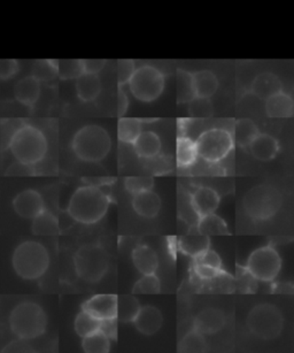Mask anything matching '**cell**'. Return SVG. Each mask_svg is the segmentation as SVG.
I'll list each match as a JSON object with an SVG mask.
<instances>
[{"mask_svg": "<svg viewBox=\"0 0 294 353\" xmlns=\"http://www.w3.org/2000/svg\"><path fill=\"white\" fill-rule=\"evenodd\" d=\"M41 82L34 75L23 77L14 88L15 99L29 108L35 106L41 97Z\"/></svg>", "mask_w": 294, "mask_h": 353, "instance_id": "cell-16", "label": "cell"}, {"mask_svg": "<svg viewBox=\"0 0 294 353\" xmlns=\"http://www.w3.org/2000/svg\"><path fill=\"white\" fill-rule=\"evenodd\" d=\"M197 232L206 236L230 235L224 220L214 213L198 218Z\"/></svg>", "mask_w": 294, "mask_h": 353, "instance_id": "cell-27", "label": "cell"}, {"mask_svg": "<svg viewBox=\"0 0 294 353\" xmlns=\"http://www.w3.org/2000/svg\"><path fill=\"white\" fill-rule=\"evenodd\" d=\"M48 149V139L42 130L27 123L17 130L8 145L17 161L29 166L41 163L45 158Z\"/></svg>", "mask_w": 294, "mask_h": 353, "instance_id": "cell-3", "label": "cell"}, {"mask_svg": "<svg viewBox=\"0 0 294 353\" xmlns=\"http://www.w3.org/2000/svg\"><path fill=\"white\" fill-rule=\"evenodd\" d=\"M111 198L99 187L85 185L74 192L67 211L75 221L94 225L107 213Z\"/></svg>", "mask_w": 294, "mask_h": 353, "instance_id": "cell-1", "label": "cell"}, {"mask_svg": "<svg viewBox=\"0 0 294 353\" xmlns=\"http://www.w3.org/2000/svg\"><path fill=\"white\" fill-rule=\"evenodd\" d=\"M225 315L218 308H206L194 319L193 329L202 335H214L225 325Z\"/></svg>", "mask_w": 294, "mask_h": 353, "instance_id": "cell-14", "label": "cell"}, {"mask_svg": "<svg viewBox=\"0 0 294 353\" xmlns=\"http://www.w3.org/2000/svg\"><path fill=\"white\" fill-rule=\"evenodd\" d=\"M8 322L13 335L22 341H30L44 335L48 315L37 303L22 301L12 310Z\"/></svg>", "mask_w": 294, "mask_h": 353, "instance_id": "cell-2", "label": "cell"}, {"mask_svg": "<svg viewBox=\"0 0 294 353\" xmlns=\"http://www.w3.org/2000/svg\"><path fill=\"white\" fill-rule=\"evenodd\" d=\"M19 65L17 60H5L0 63V77L3 80H8L18 73Z\"/></svg>", "mask_w": 294, "mask_h": 353, "instance_id": "cell-49", "label": "cell"}, {"mask_svg": "<svg viewBox=\"0 0 294 353\" xmlns=\"http://www.w3.org/2000/svg\"><path fill=\"white\" fill-rule=\"evenodd\" d=\"M194 92L197 97L211 98L218 90V77L211 70H199L192 74Z\"/></svg>", "mask_w": 294, "mask_h": 353, "instance_id": "cell-26", "label": "cell"}, {"mask_svg": "<svg viewBox=\"0 0 294 353\" xmlns=\"http://www.w3.org/2000/svg\"><path fill=\"white\" fill-rule=\"evenodd\" d=\"M82 347L87 353H107L111 350V341L101 332L83 337Z\"/></svg>", "mask_w": 294, "mask_h": 353, "instance_id": "cell-35", "label": "cell"}, {"mask_svg": "<svg viewBox=\"0 0 294 353\" xmlns=\"http://www.w3.org/2000/svg\"><path fill=\"white\" fill-rule=\"evenodd\" d=\"M129 108V98L125 94L122 87H118V115L122 118L125 114V112Z\"/></svg>", "mask_w": 294, "mask_h": 353, "instance_id": "cell-51", "label": "cell"}, {"mask_svg": "<svg viewBox=\"0 0 294 353\" xmlns=\"http://www.w3.org/2000/svg\"><path fill=\"white\" fill-rule=\"evenodd\" d=\"M259 134V128L252 120L240 119L235 121V130H233L232 137L240 148L246 149V148H249Z\"/></svg>", "mask_w": 294, "mask_h": 353, "instance_id": "cell-29", "label": "cell"}, {"mask_svg": "<svg viewBox=\"0 0 294 353\" xmlns=\"http://www.w3.org/2000/svg\"><path fill=\"white\" fill-rule=\"evenodd\" d=\"M132 94L143 103H151L158 99L165 89V75L156 67L151 65L136 68L129 81Z\"/></svg>", "mask_w": 294, "mask_h": 353, "instance_id": "cell-9", "label": "cell"}, {"mask_svg": "<svg viewBox=\"0 0 294 353\" xmlns=\"http://www.w3.org/2000/svg\"><path fill=\"white\" fill-rule=\"evenodd\" d=\"M118 296L116 294H97L84 303L82 310L94 315L99 320L116 318Z\"/></svg>", "mask_w": 294, "mask_h": 353, "instance_id": "cell-13", "label": "cell"}, {"mask_svg": "<svg viewBox=\"0 0 294 353\" xmlns=\"http://www.w3.org/2000/svg\"><path fill=\"white\" fill-rule=\"evenodd\" d=\"M191 206L198 218L214 213L220 205L218 192L208 187H199L191 194Z\"/></svg>", "mask_w": 294, "mask_h": 353, "instance_id": "cell-15", "label": "cell"}, {"mask_svg": "<svg viewBox=\"0 0 294 353\" xmlns=\"http://www.w3.org/2000/svg\"><path fill=\"white\" fill-rule=\"evenodd\" d=\"M198 157L207 163H218L231 152L235 141L231 134L225 129L214 128L202 132L197 141Z\"/></svg>", "mask_w": 294, "mask_h": 353, "instance_id": "cell-10", "label": "cell"}, {"mask_svg": "<svg viewBox=\"0 0 294 353\" xmlns=\"http://www.w3.org/2000/svg\"><path fill=\"white\" fill-rule=\"evenodd\" d=\"M77 96L84 103L97 99L101 92V81L98 74H81L76 79Z\"/></svg>", "mask_w": 294, "mask_h": 353, "instance_id": "cell-22", "label": "cell"}, {"mask_svg": "<svg viewBox=\"0 0 294 353\" xmlns=\"http://www.w3.org/2000/svg\"><path fill=\"white\" fill-rule=\"evenodd\" d=\"M32 167L29 166V165H25V163H13L10 166L8 170H6V175L8 176H23V175H32V174L35 173L34 170H32Z\"/></svg>", "mask_w": 294, "mask_h": 353, "instance_id": "cell-50", "label": "cell"}, {"mask_svg": "<svg viewBox=\"0 0 294 353\" xmlns=\"http://www.w3.org/2000/svg\"><path fill=\"white\" fill-rule=\"evenodd\" d=\"M81 74H83L81 60H58V77L63 80L77 79Z\"/></svg>", "mask_w": 294, "mask_h": 353, "instance_id": "cell-41", "label": "cell"}, {"mask_svg": "<svg viewBox=\"0 0 294 353\" xmlns=\"http://www.w3.org/2000/svg\"><path fill=\"white\" fill-rule=\"evenodd\" d=\"M196 97L192 73L187 70H177V101L180 104L189 103Z\"/></svg>", "mask_w": 294, "mask_h": 353, "instance_id": "cell-33", "label": "cell"}, {"mask_svg": "<svg viewBox=\"0 0 294 353\" xmlns=\"http://www.w3.org/2000/svg\"><path fill=\"white\" fill-rule=\"evenodd\" d=\"M266 112L270 118H292L294 113L293 99L290 94L280 91L266 99Z\"/></svg>", "mask_w": 294, "mask_h": 353, "instance_id": "cell-20", "label": "cell"}, {"mask_svg": "<svg viewBox=\"0 0 294 353\" xmlns=\"http://www.w3.org/2000/svg\"><path fill=\"white\" fill-rule=\"evenodd\" d=\"M132 145L137 156L144 159H152L159 156L161 151V139L156 132H142Z\"/></svg>", "mask_w": 294, "mask_h": 353, "instance_id": "cell-24", "label": "cell"}, {"mask_svg": "<svg viewBox=\"0 0 294 353\" xmlns=\"http://www.w3.org/2000/svg\"><path fill=\"white\" fill-rule=\"evenodd\" d=\"M251 91L256 97L266 101L273 94L283 91V85L275 74L261 73L253 81Z\"/></svg>", "mask_w": 294, "mask_h": 353, "instance_id": "cell-19", "label": "cell"}, {"mask_svg": "<svg viewBox=\"0 0 294 353\" xmlns=\"http://www.w3.org/2000/svg\"><path fill=\"white\" fill-rule=\"evenodd\" d=\"M74 266L77 276L94 283L101 281L107 273L109 256L107 251L98 244H85L75 253Z\"/></svg>", "mask_w": 294, "mask_h": 353, "instance_id": "cell-7", "label": "cell"}, {"mask_svg": "<svg viewBox=\"0 0 294 353\" xmlns=\"http://www.w3.org/2000/svg\"><path fill=\"white\" fill-rule=\"evenodd\" d=\"M132 208L143 218H156L161 208V199L154 191L146 190L134 194Z\"/></svg>", "mask_w": 294, "mask_h": 353, "instance_id": "cell-18", "label": "cell"}, {"mask_svg": "<svg viewBox=\"0 0 294 353\" xmlns=\"http://www.w3.org/2000/svg\"><path fill=\"white\" fill-rule=\"evenodd\" d=\"M193 263L214 267V268H218V270H223V263H222L221 258H220L218 253L211 249L206 250L204 252L201 253L200 256L194 258Z\"/></svg>", "mask_w": 294, "mask_h": 353, "instance_id": "cell-46", "label": "cell"}, {"mask_svg": "<svg viewBox=\"0 0 294 353\" xmlns=\"http://www.w3.org/2000/svg\"><path fill=\"white\" fill-rule=\"evenodd\" d=\"M12 266L23 280H39L49 270V252L41 243L25 241L14 250Z\"/></svg>", "mask_w": 294, "mask_h": 353, "instance_id": "cell-4", "label": "cell"}, {"mask_svg": "<svg viewBox=\"0 0 294 353\" xmlns=\"http://www.w3.org/2000/svg\"><path fill=\"white\" fill-rule=\"evenodd\" d=\"M99 332H103L109 341H116L118 339V319L101 320Z\"/></svg>", "mask_w": 294, "mask_h": 353, "instance_id": "cell-47", "label": "cell"}, {"mask_svg": "<svg viewBox=\"0 0 294 353\" xmlns=\"http://www.w3.org/2000/svg\"><path fill=\"white\" fill-rule=\"evenodd\" d=\"M282 203L283 198L277 188L269 184H260L245 194L242 208L252 220L266 221L278 213Z\"/></svg>", "mask_w": 294, "mask_h": 353, "instance_id": "cell-6", "label": "cell"}, {"mask_svg": "<svg viewBox=\"0 0 294 353\" xmlns=\"http://www.w3.org/2000/svg\"><path fill=\"white\" fill-rule=\"evenodd\" d=\"M138 299L134 294H121L118 296V306H116V319L122 323L134 322L140 310Z\"/></svg>", "mask_w": 294, "mask_h": 353, "instance_id": "cell-31", "label": "cell"}, {"mask_svg": "<svg viewBox=\"0 0 294 353\" xmlns=\"http://www.w3.org/2000/svg\"><path fill=\"white\" fill-rule=\"evenodd\" d=\"M214 113V108L209 98L196 97L189 101V114L193 119L211 118Z\"/></svg>", "mask_w": 294, "mask_h": 353, "instance_id": "cell-38", "label": "cell"}, {"mask_svg": "<svg viewBox=\"0 0 294 353\" xmlns=\"http://www.w3.org/2000/svg\"><path fill=\"white\" fill-rule=\"evenodd\" d=\"M178 249L180 252L191 258H197L206 250L211 249V239L209 236L201 235V234H192L182 236L178 239Z\"/></svg>", "mask_w": 294, "mask_h": 353, "instance_id": "cell-25", "label": "cell"}, {"mask_svg": "<svg viewBox=\"0 0 294 353\" xmlns=\"http://www.w3.org/2000/svg\"><path fill=\"white\" fill-rule=\"evenodd\" d=\"M207 350V343L204 335L192 330L184 336L183 339L178 344V352H204Z\"/></svg>", "mask_w": 294, "mask_h": 353, "instance_id": "cell-36", "label": "cell"}, {"mask_svg": "<svg viewBox=\"0 0 294 353\" xmlns=\"http://www.w3.org/2000/svg\"><path fill=\"white\" fill-rule=\"evenodd\" d=\"M72 149L78 159L98 163L111 151L112 139L101 125H85L74 136Z\"/></svg>", "mask_w": 294, "mask_h": 353, "instance_id": "cell-5", "label": "cell"}, {"mask_svg": "<svg viewBox=\"0 0 294 353\" xmlns=\"http://www.w3.org/2000/svg\"><path fill=\"white\" fill-rule=\"evenodd\" d=\"M163 318L161 312L154 306H144L139 310L138 314L134 320L136 328L143 335H154L162 325Z\"/></svg>", "mask_w": 294, "mask_h": 353, "instance_id": "cell-17", "label": "cell"}, {"mask_svg": "<svg viewBox=\"0 0 294 353\" xmlns=\"http://www.w3.org/2000/svg\"><path fill=\"white\" fill-rule=\"evenodd\" d=\"M142 120L132 118H120L118 122V137L121 142L134 144L142 130Z\"/></svg>", "mask_w": 294, "mask_h": 353, "instance_id": "cell-32", "label": "cell"}, {"mask_svg": "<svg viewBox=\"0 0 294 353\" xmlns=\"http://www.w3.org/2000/svg\"><path fill=\"white\" fill-rule=\"evenodd\" d=\"M253 157L261 161H270L280 151V144L273 136L259 134L252 144L249 145Z\"/></svg>", "mask_w": 294, "mask_h": 353, "instance_id": "cell-23", "label": "cell"}, {"mask_svg": "<svg viewBox=\"0 0 294 353\" xmlns=\"http://www.w3.org/2000/svg\"><path fill=\"white\" fill-rule=\"evenodd\" d=\"M154 180L152 176H130L125 181V187L128 192L135 194L142 191L152 190Z\"/></svg>", "mask_w": 294, "mask_h": 353, "instance_id": "cell-42", "label": "cell"}, {"mask_svg": "<svg viewBox=\"0 0 294 353\" xmlns=\"http://www.w3.org/2000/svg\"><path fill=\"white\" fill-rule=\"evenodd\" d=\"M198 151L196 142L190 137L180 136L177 139L176 161L178 167L187 168L197 161Z\"/></svg>", "mask_w": 294, "mask_h": 353, "instance_id": "cell-30", "label": "cell"}, {"mask_svg": "<svg viewBox=\"0 0 294 353\" xmlns=\"http://www.w3.org/2000/svg\"><path fill=\"white\" fill-rule=\"evenodd\" d=\"M32 75L39 82H49L58 77V60H41L36 63Z\"/></svg>", "mask_w": 294, "mask_h": 353, "instance_id": "cell-40", "label": "cell"}, {"mask_svg": "<svg viewBox=\"0 0 294 353\" xmlns=\"http://www.w3.org/2000/svg\"><path fill=\"white\" fill-rule=\"evenodd\" d=\"M161 291V282L156 273L144 274L132 289V294H156Z\"/></svg>", "mask_w": 294, "mask_h": 353, "instance_id": "cell-37", "label": "cell"}, {"mask_svg": "<svg viewBox=\"0 0 294 353\" xmlns=\"http://www.w3.org/2000/svg\"><path fill=\"white\" fill-rule=\"evenodd\" d=\"M32 234L37 236H54L59 234V221L52 212H41L36 218L32 219Z\"/></svg>", "mask_w": 294, "mask_h": 353, "instance_id": "cell-28", "label": "cell"}, {"mask_svg": "<svg viewBox=\"0 0 294 353\" xmlns=\"http://www.w3.org/2000/svg\"><path fill=\"white\" fill-rule=\"evenodd\" d=\"M13 208L21 218L32 220L45 210V204L39 191L27 189L17 194L13 199Z\"/></svg>", "mask_w": 294, "mask_h": 353, "instance_id": "cell-12", "label": "cell"}, {"mask_svg": "<svg viewBox=\"0 0 294 353\" xmlns=\"http://www.w3.org/2000/svg\"><path fill=\"white\" fill-rule=\"evenodd\" d=\"M224 273H227L224 270H218V268H214V267L193 263V274L199 281L213 280V279L221 276Z\"/></svg>", "mask_w": 294, "mask_h": 353, "instance_id": "cell-45", "label": "cell"}, {"mask_svg": "<svg viewBox=\"0 0 294 353\" xmlns=\"http://www.w3.org/2000/svg\"><path fill=\"white\" fill-rule=\"evenodd\" d=\"M135 61L132 59L118 60V87H123L129 83L132 75L135 73Z\"/></svg>", "mask_w": 294, "mask_h": 353, "instance_id": "cell-44", "label": "cell"}, {"mask_svg": "<svg viewBox=\"0 0 294 353\" xmlns=\"http://www.w3.org/2000/svg\"><path fill=\"white\" fill-rule=\"evenodd\" d=\"M249 332L258 339L270 341L280 335L284 328V318L280 308L273 304L256 305L247 316Z\"/></svg>", "mask_w": 294, "mask_h": 353, "instance_id": "cell-8", "label": "cell"}, {"mask_svg": "<svg viewBox=\"0 0 294 353\" xmlns=\"http://www.w3.org/2000/svg\"><path fill=\"white\" fill-rule=\"evenodd\" d=\"M132 261L139 273L153 274L159 268V258L156 251L147 245H138L132 251Z\"/></svg>", "mask_w": 294, "mask_h": 353, "instance_id": "cell-21", "label": "cell"}, {"mask_svg": "<svg viewBox=\"0 0 294 353\" xmlns=\"http://www.w3.org/2000/svg\"><path fill=\"white\" fill-rule=\"evenodd\" d=\"M25 125V122L20 120H6L1 122V150H8V145L11 142L12 137L14 135L21 125Z\"/></svg>", "mask_w": 294, "mask_h": 353, "instance_id": "cell-43", "label": "cell"}, {"mask_svg": "<svg viewBox=\"0 0 294 353\" xmlns=\"http://www.w3.org/2000/svg\"><path fill=\"white\" fill-rule=\"evenodd\" d=\"M101 322V320L94 318V315H91L90 313L82 310L75 319L74 327H75V332H76L77 335L83 339V337H87L91 334L99 332Z\"/></svg>", "mask_w": 294, "mask_h": 353, "instance_id": "cell-34", "label": "cell"}, {"mask_svg": "<svg viewBox=\"0 0 294 353\" xmlns=\"http://www.w3.org/2000/svg\"><path fill=\"white\" fill-rule=\"evenodd\" d=\"M235 285L242 294H254L258 289V280L249 273L246 267L237 265Z\"/></svg>", "mask_w": 294, "mask_h": 353, "instance_id": "cell-39", "label": "cell"}, {"mask_svg": "<svg viewBox=\"0 0 294 353\" xmlns=\"http://www.w3.org/2000/svg\"><path fill=\"white\" fill-rule=\"evenodd\" d=\"M246 268L256 280L271 282L280 274L282 259L273 246H262L249 256Z\"/></svg>", "mask_w": 294, "mask_h": 353, "instance_id": "cell-11", "label": "cell"}, {"mask_svg": "<svg viewBox=\"0 0 294 353\" xmlns=\"http://www.w3.org/2000/svg\"><path fill=\"white\" fill-rule=\"evenodd\" d=\"M83 73L99 74L106 66L105 59H83L81 60Z\"/></svg>", "mask_w": 294, "mask_h": 353, "instance_id": "cell-48", "label": "cell"}]
</instances>
